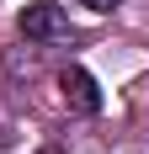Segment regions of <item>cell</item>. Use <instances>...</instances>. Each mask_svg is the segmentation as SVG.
Wrapping results in <instances>:
<instances>
[{
  "mask_svg": "<svg viewBox=\"0 0 149 154\" xmlns=\"http://www.w3.org/2000/svg\"><path fill=\"white\" fill-rule=\"evenodd\" d=\"M21 32H27L32 43H53V37H64V11L53 0H37V5L21 11Z\"/></svg>",
  "mask_w": 149,
  "mask_h": 154,
  "instance_id": "cell-1",
  "label": "cell"
},
{
  "mask_svg": "<svg viewBox=\"0 0 149 154\" xmlns=\"http://www.w3.org/2000/svg\"><path fill=\"white\" fill-rule=\"evenodd\" d=\"M59 91H64V101H69L74 112H85V117L101 112V91H96V80H90L85 69H64V75H59Z\"/></svg>",
  "mask_w": 149,
  "mask_h": 154,
  "instance_id": "cell-2",
  "label": "cell"
},
{
  "mask_svg": "<svg viewBox=\"0 0 149 154\" xmlns=\"http://www.w3.org/2000/svg\"><path fill=\"white\" fill-rule=\"evenodd\" d=\"M90 11H112V5H117V0H85Z\"/></svg>",
  "mask_w": 149,
  "mask_h": 154,
  "instance_id": "cell-3",
  "label": "cell"
},
{
  "mask_svg": "<svg viewBox=\"0 0 149 154\" xmlns=\"http://www.w3.org/2000/svg\"><path fill=\"white\" fill-rule=\"evenodd\" d=\"M0 149H11V128H0Z\"/></svg>",
  "mask_w": 149,
  "mask_h": 154,
  "instance_id": "cell-4",
  "label": "cell"
}]
</instances>
